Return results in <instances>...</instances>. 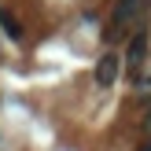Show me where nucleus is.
Masks as SVG:
<instances>
[{
    "label": "nucleus",
    "instance_id": "nucleus-1",
    "mask_svg": "<svg viewBox=\"0 0 151 151\" xmlns=\"http://www.w3.org/2000/svg\"><path fill=\"white\" fill-rule=\"evenodd\" d=\"M140 4H144V0H118L114 4V15H111V22H107V41H122V37L129 33V26L140 15Z\"/></svg>",
    "mask_w": 151,
    "mask_h": 151
},
{
    "label": "nucleus",
    "instance_id": "nucleus-2",
    "mask_svg": "<svg viewBox=\"0 0 151 151\" xmlns=\"http://www.w3.org/2000/svg\"><path fill=\"white\" fill-rule=\"evenodd\" d=\"M118 74H122V55H118V52H103L100 63H96V85L111 88L118 81Z\"/></svg>",
    "mask_w": 151,
    "mask_h": 151
},
{
    "label": "nucleus",
    "instance_id": "nucleus-3",
    "mask_svg": "<svg viewBox=\"0 0 151 151\" xmlns=\"http://www.w3.org/2000/svg\"><path fill=\"white\" fill-rule=\"evenodd\" d=\"M125 63H129V70L137 74L140 66L147 63V33L140 29V33H133V41H129V52H125Z\"/></svg>",
    "mask_w": 151,
    "mask_h": 151
},
{
    "label": "nucleus",
    "instance_id": "nucleus-4",
    "mask_svg": "<svg viewBox=\"0 0 151 151\" xmlns=\"http://www.w3.org/2000/svg\"><path fill=\"white\" fill-rule=\"evenodd\" d=\"M133 88H137V96H151V63H144L133 74Z\"/></svg>",
    "mask_w": 151,
    "mask_h": 151
},
{
    "label": "nucleus",
    "instance_id": "nucleus-5",
    "mask_svg": "<svg viewBox=\"0 0 151 151\" xmlns=\"http://www.w3.org/2000/svg\"><path fill=\"white\" fill-rule=\"evenodd\" d=\"M0 26H4V33L11 37V41H19V37H22L19 22H15V19H11V15H7V11H0Z\"/></svg>",
    "mask_w": 151,
    "mask_h": 151
},
{
    "label": "nucleus",
    "instance_id": "nucleus-6",
    "mask_svg": "<svg viewBox=\"0 0 151 151\" xmlns=\"http://www.w3.org/2000/svg\"><path fill=\"white\" fill-rule=\"evenodd\" d=\"M140 125H144V133H151V100H147V107H144V118H140Z\"/></svg>",
    "mask_w": 151,
    "mask_h": 151
},
{
    "label": "nucleus",
    "instance_id": "nucleus-7",
    "mask_svg": "<svg viewBox=\"0 0 151 151\" xmlns=\"http://www.w3.org/2000/svg\"><path fill=\"white\" fill-rule=\"evenodd\" d=\"M140 151H151V140H147V144H144V147H140Z\"/></svg>",
    "mask_w": 151,
    "mask_h": 151
}]
</instances>
